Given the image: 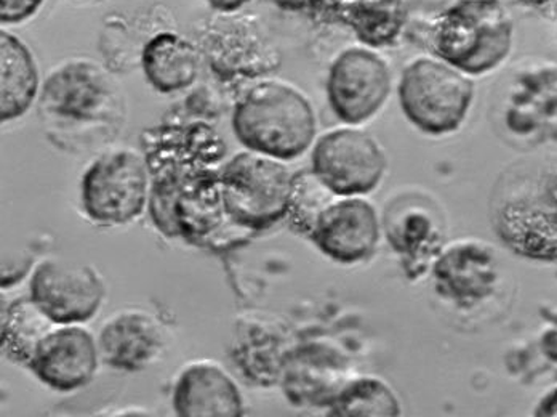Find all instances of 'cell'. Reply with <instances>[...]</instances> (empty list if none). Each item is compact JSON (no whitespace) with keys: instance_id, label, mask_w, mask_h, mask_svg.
Masks as SVG:
<instances>
[{"instance_id":"obj_1","label":"cell","mask_w":557,"mask_h":417,"mask_svg":"<svg viewBox=\"0 0 557 417\" xmlns=\"http://www.w3.org/2000/svg\"><path fill=\"white\" fill-rule=\"evenodd\" d=\"M151 175L152 222L164 235L195 246L224 247V232H244L224 210L222 169L226 145L206 122L158 125L141 135Z\"/></svg>"},{"instance_id":"obj_2","label":"cell","mask_w":557,"mask_h":417,"mask_svg":"<svg viewBox=\"0 0 557 417\" xmlns=\"http://www.w3.org/2000/svg\"><path fill=\"white\" fill-rule=\"evenodd\" d=\"M231 124L243 147L282 162L305 155L318 132L308 98L278 81L251 86L234 107Z\"/></svg>"},{"instance_id":"obj_3","label":"cell","mask_w":557,"mask_h":417,"mask_svg":"<svg viewBox=\"0 0 557 417\" xmlns=\"http://www.w3.org/2000/svg\"><path fill=\"white\" fill-rule=\"evenodd\" d=\"M515 23L500 0H457L434 22L431 49L468 76L500 66L512 49Z\"/></svg>"},{"instance_id":"obj_4","label":"cell","mask_w":557,"mask_h":417,"mask_svg":"<svg viewBox=\"0 0 557 417\" xmlns=\"http://www.w3.org/2000/svg\"><path fill=\"white\" fill-rule=\"evenodd\" d=\"M400 110L418 131L433 137L454 134L463 125L474 100L468 74L440 59H417L400 74Z\"/></svg>"},{"instance_id":"obj_5","label":"cell","mask_w":557,"mask_h":417,"mask_svg":"<svg viewBox=\"0 0 557 417\" xmlns=\"http://www.w3.org/2000/svg\"><path fill=\"white\" fill-rule=\"evenodd\" d=\"M292 180L284 162L258 152H239L224 162L222 198L231 222L244 232H260L287 219Z\"/></svg>"},{"instance_id":"obj_6","label":"cell","mask_w":557,"mask_h":417,"mask_svg":"<svg viewBox=\"0 0 557 417\" xmlns=\"http://www.w3.org/2000/svg\"><path fill=\"white\" fill-rule=\"evenodd\" d=\"M148 164L132 149H117L91 162L81 183L88 219L101 225H124L145 212L149 199Z\"/></svg>"},{"instance_id":"obj_7","label":"cell","mask_w":557,"mask_h":417,"mask_svg":"<svg viewBox=\"0 0 557 417\" xmlns=\"http://www.w3.org/2000/svg\"><path fill=\"white\" fill-rule=\"evenodd\" d=\"M203 53L216 76L243 83L277 70L281 56L260 20L247 13H220L200 34Z\"/></svg>"},{"instance_id":"obj_8","label":"cell","mask_w":557,"mask_h":417,"mask_svg":"<svg viewBox=\"0 0 557 417\" xmlns=\"http://www.w3.org/2000/svg\"><path fill=\"white\" fill-rule=\"evenodd\" d=\"M44 116L70 124L117 121L122 100L108 74L91 61H71L50 74L40 95Z\"/></svg>"},{"instance_id":"obj_9","label":"cell","mask_w":557,"mask_h":417,"mask_svg":"<svg viewBox=\"0 0 557 417\" xmlns=\"http://www.w3.org/2000/svg\"><path fill=\"white\" fill-rule=\"evenodd\" d=\"M386 168L379 142L359 128L329 132L312 148V172L338 198L369 195L382 183Z\"/></svg>"},{"instance_id":"obj_10","label":"cell","mask_w":557,"mask_h":417,"mask_svg":"<svg viewBox=\"0 0 557 417\" xmlns=\"http://www.w3.org/2000/svg\"><path fill=\"white\" fill-rule=\"evenodd\" d=\"M391 87L393 77L385 59L369 47H351L329 70L327 100L339 121L359 125L385 107Z\"/></svg>"},{"instance_id":"obj_11","label":"cell","mask_w":557,"mask_h":417,"mask_svg":"<svg viewBox=\"0 0 557 417\" xmlns=\"http://www.w3.org/2000/svg\"><path fill=\"white\" fill-rule=\"evenodd\" d=\"M107 287L91 267L49 259L34 270L29 297L57 327L90 321L100 310Z\"/></svg>"},{"instance_id":"obj_12","label":"cell","mask_w":557,"mask_h":417,"mask_svg":"<svg viewBox=\"0 0 557 417\" xmlns=\"http://www.w3.org/2000/svg\"><path fill=\"white\" fill-rule=\"evenodd\" d=\"M386 240L410 278L423 273L446 243V217L423 195L393 199L383 216Z\"/></svg>"},{"instance_id":"obj_13","label":"cell","mask_w":557,"mask_h":417,"mask_svg":"<svg viewBox=\"0 0 557 417\" xmlns=\"http://www.w3.org/2000/svg\"><path fill=\"white\" fill-rule=\"evenodd\" d=\"M382 235L379 213L366 199H335L322 210L308 238L329 259L358 263L372 257Z\"/></svg>"},{"instance_id":"obj_14","label":"cell","mask_w":557,"mask_h":417,"mask_svg":"<svg viewBox=\"0 0 557 417\" xmlns=\"http://www.w3.org/2000/svg\"><path fill=\"white\" fill-rule=\"evenodd\" d=\"M348 358L325 344H308L285 355L281 384L288 402L297 406L329 408L351 381Z\"/></svg>"},{"instance_id":"obj_15","label":"cell","mask_w":557,"mask_h":417,"mask_svg":"<svg viewBox=\"0 0 557 417\" xmlns=\"http://www.w3.org/2000/svg\"><path fill=\"white\" fill-rule=\"evenodd\" d=\"M100 351L87 329L66 324L53 328L37 344L28 369L47 388L74 392L90 384L98 369Z\"/></svg>"},{"instance_id":"obj_16","label":"cell","mask_w":557,"mask_h":417,"mask_svg":"<svg viewBox=\"0 0 557 417\" xmlns=\"http://www.w3.org/2000/svg\"><path fill=\"white\" fill-rule=\"evenodd\" d=\"M433 273L437 293L460 307H473L491 296L498 280L497 260L492 250L471 241L441 253Z\"/></svg>"},{"instance_id":"obj_17","label":"cell","mask_w":557,"mask_h":417,"mask_svg":"<svg viewBox=\"0 0 557 417\" xmlns=\"http://www.w3.org/2000/svg\"><path fill=\"white\" fill-rule=\"evenodd\" d=\"M165 347L161 323L145 311L115 315L101 328L98 351L107 365L121 371L137 372L151 366Z\"/></svg>"},{"instance_id":"obj_18","label":"cell","mask_w":557,"mask_h":417,"mask_svg":"<svg viewBox=\"0 0 557 417\" xmlns=\"http://www.w3.org/2000/svg\"><path fill=\"white\" fill-rule=\"evenodd\" d=\"M173 409L182 417H236L244 415L243 393L215 363L186 366L173 389Z\"/></svg>"},{"instance_id":"obj_19","label":"cell","mask_w":557,"mask_h":417,"mask_svg":"<svg viewBox=\"0 0 557 417\" xmlns=\"http://www.w3.org/2000/svg\"><path fill=\"white\" fill-rule=\"evenodd\" d=\"M318 15L345 26L369 49L394 46L409 22L406 0H327Z\"/></svg>"},{"instance_id":"obj_20","label":"cell","mask_w":557,"mask_h":417,"mask_svg":"<svg viewBox=\"0 0 557 417\" xmlns=\"http://www.w3.org/2000/svg\"><path fill=\"white\" fill-rule=\"evenodd\" d=\"M139 60L146 81L159 94L188 89L199 76V49L173 30H161L149 37Z\"/></svg>"},{"instance_id":"obj_21","label":"cell","mask_w":557,"mask_h":417,"mask_svg":"<svg viewBox=\"0 0 557 417\" xmlns=\"http://www.w3.org/2000/svg\"><path fill=\"white\" fill-rule=\"evenodd\" d=\"M39 91V70L29 47L20 37L0 33V120H20Z\"/></svg>"},{"instance_id":"obj_22","label":"cell","mask_w":557,"mask_h":417,"mask_svg":"<svg viewBox=\"0 0 557 417\" xmlns=\"http://www.w3.org/2000/svg\"><path fill=\"white\" fill-rule=\"evenodd\" d=\"M55 323L42 314L29 296L16 298L2 311V354L10 361L28 366L37 344Z\"/></svg>"},{"instance_id":"obj_23","label":"cell","mask_w":557,"mask_h":417,"mask_svg":"<svg viewBox=\"0 0 557 417\" xmlns=\"http://www.w3.org/2000/svg\"><path fill=\"white\" fill-rule=\"evenodd\" d=\"M327 409V416L336 417L400 415L396 393L375 378L351 379Z\"/></svg>"},{"instance_id":"obj_24","label":"cell","mask_w":557,"mask_h":417,"mask_svg":"<svg viewBox=\"0 0 557 417\" xmlns=\"http://www.w3.org/2000/svg\"><path fill=\"white\" fill-rule=\"evenodd\" d=\"M335 198L338 196L318 179L312 169L294 174L287 213L292 229L309 236L322 210L331 206Z\"/></svg>"},{"instance_id":"obj_25","label":"cell","mask_w":557,"mask_h":417,"mask_svg":"<svg viewBox=\"0 0 557 417\" xmlns=\"http://www.w3.org/2000/svg\"><path fill=\"white\" fill-rule=\"evenodd\" d=\"M46 0H0V22L2 25H20L28 22Z\"/></svg>"},{"instance_id":"obj_26","label":"cell","mask_w":557,"mask_h":417,"mask_svg":"<svg viewBox=\"0 0 557 417\" xmlns=\"http://www.w3.org/2000/svg\"><path fill=\"white\" fill-rule=\"evenodd\" d=\"M327 0H274L281 10L292 13H315L325 5Z\"/></svg>"},{"instance_id":"obj_27","label":"cell","mask_w":557,"mask_h":417,"mask_svg":"<svg viewBox=\"0 0 557 417\" xmlns=\"http://www.w3.org/2000/svg\"><path fill=\"white\" fill-rule=\"evenodd\" d=\"M533 415L542 417H557V388L549 390V392L540 400Z\"/></svg>"},{"instance_id":"obj_28","label":"cell","mask_w":557,"mask_h":417,"mask_svg":"<svg viewBox=\"0 0 557 417\" xmlns=\"http://www.w3.org/2000/svg\"><path fill=\"white\" fill-rule=\"evenodd\" d=\"M249 2L250 0H207V3L219 13L239 12V10Z\"/></svg>"},{"instance_id":"obj_29","label":"cell","mask_w":557,"mask_h":417,"mask_svg":"<svg viewBox=\"0 0 557 417\" xmlns=\"http://www.w3.org/2000/svg\"><path fill=\"white\" fill-rule=\"evenodd\" d=\"M519 2L529 7H545L549 5V3L557 2V0H519Z\"/></svg>"}]
</instances>
